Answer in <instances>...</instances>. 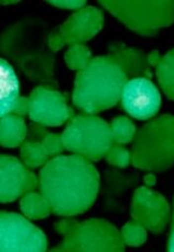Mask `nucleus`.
Masks as SVG:
<instances>
[{
  "label": "nucleus",
  "mask_w": 174,
  "mask_h": 252,
  "mask_svg": "<svg viewBox=\"0 0 174 252\" xmlns=\"http://www.w3.org/2000/svg\"><path fill=\"white\" fill-rule=\"evenodd\" d=\"M37 189L39 177L31 167L13 156H0V203H12Z\"/></svg>",
  "instance_id": "nucleus-11"
},
{
  "label": "nucleus",
  "mask_w": 174,
  "mask_h": 252,
  "mask_svg": "<svg viewBox=\"0 0 174 252\" xmlns=\"http://www.w3.org/2000/svg\"><path fill=\"white\" fill-rule=\"evenodd\" d=\"M109 56L115 62L129 80L137 77H153L152 67L147 61V55L142 50L129 47L123 43H114L109 46Z\"/></svg>",
  "instance_id": "nucleus-15"
},
{
  "label": "nucleus",
  "mask_w": 174,
  "mask_h": 252,
  "mask_svg": "<svg viewBox=\"0 0 174 252\" xmlns=\"http://www.w3.org/2000/svg\"><path fill=\"white\" fill-rule=\"evenodd\" d=\"M20 155L22 161L31 169L43 166L50 160V156L45 153L41 142L34 140H26L22 144Z\"/></svg>",
  "instance_id": "nucleus-20"
},
{
  "label": "nucleus",
  "mask_w": 174,
  "mask_h": 252,
  "mask_svg": "<svg viewBox=\"0 0 174 252\" xmlns=\"http://www.w3.org/2000/svg\"><path fill=\"white\" fill-rule=\"evenodd\" d=\"M156 76L166 97L174 101V49L161 58V62L156 67Z\"/></svg>",
  "instance_id": "nucleus-19"
},
{
  "label": "nucleus",
  "mask_w": 174,
  "mask_h": 252,
  "mask_svg": "<svg viewBox=\"0 0 174 252\" xmlns=\"http://www.w3.org/2000/svg\"><path fill=\"white\" fill-rule=\"evenodd\" d=\"M122 106L137 121H151L160 110L161 94L155 84L145 77L128 80L122 94Z\"/></svg>",
  "instance_id": "nucleus-12"
},
{
  "label": "nucleus",
  "mask_w": 174,
  "mask_h": 252,
  "mask_svg": "<svg viewBox=\"0 0 174 252\" xmlns=\"http://www.w3.org/2000/svg\"><path fill=\"white\" fill-rule=\"evenodd\" d=\"M143 182H144V184H145L146 187H148V188L154 187V186L157 184V178H156V176H155V173L148 172L147 175L143 177Z\"/></svg>",
  "instance_id": "nucleus-32"
},
{
  "label": "nucleus",
  "mask_w": 174,
  "mask_h": 252,
  "mask_svg": "<svg viewBox=\"0 0 174 252\" xmlns=\"http://www.w3.org/2000/svg\"><path fill=\"white\" fill-rule=\"evenodd\" d=\"M47 237L25 216L0 212V252H45Z\"/></svg>",
  "instance_id": "nucleus-8"
},
{
  "label": "nucleus",
  "mask_w": 174,
  "mask_h": 252,
  "mask_svg": "<svg viewBox=\"0 0 174 252\" xmlns=\"http://www.w3.org/2000/svg\"><path fill=\"white\" fill-rule=\"evenodd\" d=\"M121 234L125 245L129 247H140L147 239V230L134 219L125 223Z\"/></svg>",
  "instance_id": "nucleus-23"
},
{
  "label": "nucleus",
  "mask_w": 174,
  "mask_h": 252,
  "mask_svg": "<svg viewBox=\"0 0 174 252\" xmlns=\"http://www.w3.org/2000/svg\"><path fill=\"white\" fill-rule=\"evenodd\" d=\"M29 119L44 127H59L75 114L68 105V94L37 85L29 94Z\"/></svg>",
  "instance_id": "nucleus-9"
},
{
  "label": "nucleus",
  "mask_w": 174,
  "mask_h": 252,
  "mask_svg": "<svg viewBox=\"0 0 174 252\" xmlns=\"http://www.w3.org/2000/svg\"><path fill=\"white\" fill-rule=\"evenodd\" d=\"M16 3H20V0H1V1H0V4L1 5H13Z\"/></svg>",
  "instance_id": "nucleus-33"
},
{
  "label": "nucleus",
  "mask_w": 174,
  "mask_h": 252,
  "mask_svg": "<svg viewBox=\"0 0 174 252\" xmlns=\"http://www.w3.org/2000/svg\"><path fill=\"white\" fill-rule=\"evenodd\" d=\"M104 25V12L99 8L87 5L73 12L59 27L67 45L85 44L96 37Z\"/></svg>",
  "instance_id": "nucleus-13"
},
{
  "label": "nucleus",
  "mask_w": 174,
  "mask_h": 252,
  "mask_svg": "<svg viewBox=\"0 0 174 252\" xmlns=\"http://www.w3.org/2000/svg\"><path fill=\"white\" fill-rule=\"evenodd\" d=\"M107 164L115 166L117 169H126L131 162V153L123 145L113 144L109 152L104 156Z\"/></svg>",
  "instance_id": "nucleus-24"
},
{
  "label": "nucleus",
  "mask_w": 174,
  "mask_h": 252,
  "mask_svg": "<svg viewBox=\"0 0 174 252\" xmlns=\"http://www.w3.org/2000/svg\"><path fill=\"white\" fill-rule=\"evenodd\" d=\"M20 209L23 215L31 220H41L49 217L52 208L49 202L40 192L32 191L21 197Z\"/></svg>",
  "instance_id": "nucleus-18"
},
{
  "label": "nucleus",
  "mask_w": 174,
  "mask_h": 252,
  "mask_svg": "<svg viewBox=\"0 0 174 252\" xmlns=\"http://www.w3.org/2000/svg\"><path fill=\"white\" fill-rule=\"evenodd\" d=\"M52 29L41 17H25L11 24L0 35V53L27 79L41 86L59 87L55 77V53L47 43Z\"/></svg>",
  "instance_id": "nucleus-2"
},
{
  "label": "nucleus",
  "mask_w": 174,
  "mask_h": 252,
  "mask_svg": "<svg viewBox=\"0 0 174 252\" xmlns=\"http://www.w3.org/2000/svg\"><path fill=\"white\" fill-rule=\"evenodd\" d=\"M21 85L16 72L7 59L0 58V117L13 113L22 97Z\"/></svg>",
  "instance_id": "nucleus-16"
},
{
  "label": "nucleus",
  "mask_w": 174,
  "mask_h": 252,
  "mask_svg": "<svg viewBox=\"0 0 174 252\" xmlns=\"http://www.w3.org/2000/svg\"><path fill=\"white\" fill-rule=\"evenodd\" d=\"M80 221H77L75 219H71V218H66L63 220H59L54 223V230L58 233L59 235L66 236L70 234L72 231L75 229V226L79 224Z\"/></svg>",
  "instance_id": "nucleus-28"
},
{
  "label": "nucleus",
  "mask_w": 174,
  "mask_h": 252,
  "mask_svg": "<svg viewBox=\"0 0 174 252\" xmlns=\"http://www.w3.org/2000/svg\"><path fill=\"white\" fill-rule=\"evenodd\" d=\"M27 126L22 116L9 114L0 117V145L4 148L21 147L26 141Z\"/></svg>",
  "instance_id": "nucleus-17"
},
{
  "label": "nucleus",
  "mask_w": 174,
  "mask_h": 252,
  "mask_svg": "<svg viewBox=\"0 0 174 252\" xmlns=\"http://www.w3.org/2000/svg\"><path fill=\"white\" fill-rule=\"evenodd\" d=\"M131 163L152 173H164L174 166V115L164 114L137 130Z\"/></svg>",
  "instance_id": "nucleus-4"
},
{
  "label": "nucleus",
  "mask_w": 174,
  "mask_h": 252,
  "mask_svg": "<svg viewBox=\"0 0 174 252\" xmlns=\"http://www.w3.org/2000/svg\"><path fill=\"white\" fill-rule=\"evenodd\" d=\"M28 112H29V99L26 97H21L19 101H17V103L15 104L13 113L12 114L23 117L25 115H28Z\"/></svg>",
  "instance_id": "nucleus-29"
},
{
  "label": "nucleus",
  "mask_w": 174,
  "mask_h": 252,
  "mask_svg": "<svg viewBox=\"0 0 174 252\" xmlns=\"http://www.w3.org/2000/svg\"><path fill=\"white\" fill-rule=\"evenodd\" d=\"M125 246L121 231L110 221L91 218L79 222L51 252H123Z\"/></svg>",
  "instance_id": "nucleus-7"
},
{
  "label": "nucleus",
  "mask_w": 174,
  "mask_h": 252,
  "mask_svg": "<svg viewBox=\"0 0 174 252\" xmlns=\"http://www.w3.org/2000/svg\"><path fill=\"white\" fill-rule=\"evenodd\" d=\"M130 216L148 232L161 234L169 223L171 209L163 194L146 186H139L131 197Z\"/></svg>",
  "instance_id": "nucleus-10"
},
{
  "label": "nucleus",
  "mask_w": 174,
  "mask_h": 252,
  "mask_svg": "<svg viewBox=\"0 0 174 252\" xmlns=\"http://www.w3.org/2000/svg\"><path fill=\"white\" fill-rule=\"evenodd\" d=\"M39 191L52 214L73 217L94 205L100 190V174L92 161L79 155L53 157L39 172Z\"/></svg>",
  "instance_id": "nucleus-1"
},
{
  "label": "nucleus",
  "mask_w": 174,
  "mask_h": 252,
  "mask_svg": "<svg viewBox=\"0 0 174 252\" xmlns=\"http://www.w3.org/2000/svg\"><path fill=\"white\" fill-rule=\"evenodd\" d=\"M47 43H49L50 50L55 54L61 50H63V47L65 45H67L66 44V42L63 38L61 32H59L58 26L51 31V32L49 34V39H47Z\"/></svg>",
  "instance_id": "nucleus-27"
},
{
  "label": "nucleus",
  "mask_w": 174,
  "mask_h": 252,
  "mask_svg": "<svg viewBox=\"0 0 174 252\" xmlns=\"http://www.w3.org/2000/svg\"><path fill=\"white\" fill-rule=\"evenodd\" d=\"M139 176L136 174H126L119 170H110L104 173L103 187V206L106 212L119 214L124 212L126 199L129 192L137 189Z\"/></svg>",
  "instance_id": "nucleus-14"
},
{
  "label": "nucleus",
  "mask_w": 174,
  "mask_h": 252,
  "mask_svg": "<svg viewBox=\"0 0 174 252\" xmlns=\"http://www.w3.org/2000/svg\"><path fill=\"white\" fill-rule=\"evenodd\" d=\"M161 58H163V57L160 56V53L157 50L152 51L147 55V61H148L149 65H151V67H155V68L157 67L159 63L161 62Z\"/></svg>",
  "instance_id": "nucleus-30"
},
{
  "label": "nucleus",
  "mask_w": 174,
  "mask_h": 252,
  "mask_svg": "<svg viewBox=\"0 0 174 252\" xmlns=\"http://www.w3.org/2000/svg\"><path fill=\"white\" fill-rule=\"evenodd\" d=\"M113 143L117 145H126L134 141L137 128L130 118L126 116H117L112 119L110 124Z\"/></svg>",
  "instance_id": "nucleus-21"
},
{
  "label": "nucleus",
  "mask_w": 174,
  "mask_h": 252,
  "mask_svg": "<svg viewBox=\"0 0 174 252\" xmlns=\"http://www.w3.org/2000/svg\"><path fill=\"white\" fill-rule=\"evenodd\" d=\"M41 144L45 153L52 158L59 156L64 151H66L62 134L47 132V134L41 140Z\"/></svg>",
  "instance_id": "nucleus-25"
},
{
  "label": "nucleus",
  "mask_w": 174,
  "mask_h": 252,
  "mask_svg": "<svg viewBox=\"0 0 174 252\" xmlns=\"http://www.w3.org/2000/svg\"><path fill=\"white\" fill-rule=\"evenodd\" d=\"M167 251H169V252H174V199H173L172 222H171L170 235H169V239H168V244H167Z\"/></svg>",
  "instance_id": "nucleus-31"
},
{
  "label": "nucleus",
  "mask_w": 174,
  "mask_h": 252,
  "mask_svg": "<svg viewBox=\"0 0 174 252\" xmlns=\"http://www.w3.org/2000/svg\"><path fill=\"white\" fill-rule=\"evenodd\" d=\"M66 151L98 162L113 146L110 124L97 115L80 113L72 117L62 133Z\"/></svg>",
  "instance_id": "nucleus-6"
},
{
  "label": "nucleus",
  "mask_w": 174,
  "mask_h": 252,
  "mask_svg": "<svg viewBox=\"0 0 174 252\" xmlns=\"http://www.w3.org/2000/svg\"><path fill=\"white\" fill-rule=\"evenodd\" d=\"M92 58V52L85 44L70 45L65 53V62L68 69L76 72L85 68Z\"/></svg>",
  "instance_id": "nucleus-22"
},
{
  "label": "nucleus",
  "mask_w": 174,
  "mask_h": 252,
  "mask_svg": "<svg viewBox=\"0 0 174 252\" xmlns=\"http://www.w3.org/2000/svg\"><path fill=\"white\" fill-rule=\"evenodd\" d=\"M46 3L62 10H81L86 7L85 0H49Z\"/></svg>",
  "instance_id": "nucleus-26"
},
{
  "label": "nucleus",
  "mask_w": 174,
  "mask_h": 252,
  "mask_svg": "<svg viewBox=\"0 0 174 252\" xmlns=\"http://www.w3.org/2000/svg\"><path fill=\"white\" fill-rule=\"evenodd\" d=\"M128 77L109 56H96L75 75L72 103L81 113L97 115L121 101Z\"/></svg>",
  "instance_id": "nucleus-3"
},
{
  "label": "nucleus",
  "mask_w": 174,
  "mask_h": 252,
  "mask_svg": "<svg viewBox=\"0 0 174 252\" xmlns=\"http://www.w3.org/2000/svg\"><path fill=\"white\" fill-rule=\"evenodd\" d=\"M98 3L142 37H154L174 24V0H99Z\"/></svg>",
  "instance_id": "nucleus-5"
}]
</instances>
